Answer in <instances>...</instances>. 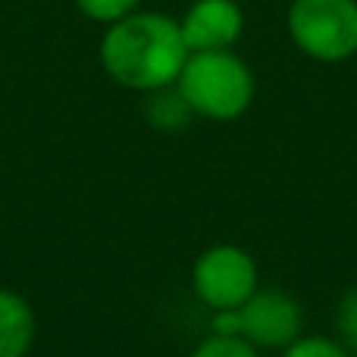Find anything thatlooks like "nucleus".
Returning <instances> with one entry per match:
<instances>
[{
  "label": "nucleus",
  "mask_w": 357,
  "mask_h": 357,
  "mask_svg": "<svg viewBox=\"0 0 357 357\" xmlns=\"http://www.w3.org/2000/svg\"><path fill=\"white\" fill-rule=\"evenodd\" d=\"M191 357H260L257 348L245 335H220L213 333L191 351Z\"/></svg>",
  "instance_id": "nucleus-8"
},
{
  "label": "nucleus",
  "mask_w": 357,
  "mask_h": 357,
  "mask_svg": "<svg viewBox=\"0 0 357 357\" xmlns=\"http://www.w3.org/2000/svg\"><path fill=\"white\" fill-rule=\"evenodd\" d=\"M178 25L188 50H232L245 31V13L235 0H195Z\"/></svg>",
  "instance_id": "nucleus-6"
},
{
  "label": "nucleus",
  "mask_w": 357,
  "mask_h": 357,
  "mask_svg": "<svg viewBox=\"0 0 357 357\" xmlns=\"http://www.w3.org/2000/svg\"><path fill=\"white\" fill-rule=\"evenodd\" d=\"M138 3H142V0H75L79 13H85L91 22H104V25L135 13Z\"/></svg>",
  "instance_id": "nucleus-10"
},
{
  "label": "nucleus",
  "mask_w": 357,
  "mask_h": 357,
  "mask_svg": "<svg viewBox=\"0 0 357 357\" xmlns=\"http://www.w3.org/2000/svg\"><path fill=\"white\" fill-rule=\"evenodd\" d=\"M289 35L320 63L348 60L357 54V0H291Z\"/></svg>",
  "instance_id": "nucleus-3"
},
{
  "label": "nucleus",
  "mask_w": 357,
  "mask_h": 357,
  "mask_svg": "<svg viewBox=\"0 0 357 357\" xmlns=\"http://www.w3.org/2000/svg\"><path fill=\"white\" fill-rule=\"evenodd\" d=\"M335 323H339L342 345H345L348 351L357 354V285H354V289H348L345 295H342V301H339V317H335Z\"/></svg>",
  "instance_id": "nucleus-11"
},
{
  "label": "nucleus",
  "mask_w": 357,
  "mask_h": 357,
  "mask_svg": "<svg viewBox=\"0 0 357 357\" xmlns=\"http://www.w3.org/2000/svg\"><path fill=\"white\" fill-rule=\"evenodd\" d=\"M191 289L207 307L238 310L257 291V264L245 248L216 245L195 260Z\"/></svg>",
  "instance_id": "nucleus-4"
},
{
  "label": "nucleus",
  "mask_w": 357,
  "mask_h": 357,
  "mask_svg": "<svg viewBox=\"0 0 357 357\" xmlns=\"http://www.w3.org/2000/svg\"><path fill=\"white\" fill-rule=\"evenodd\" d=\"M35 342V314L22 295L0 289V357H25Z\"/></svg>",
  "instance_id": "nucleus-7"
},
{
  "label": "nucleus",
  "mask_w": 357,
  "mask_h": 357,
  "mask_svg": "<svg viewBox=\"0 0 357 357\" xmlns=\"http://www.w3.org/2000/svg\"><path fill=\"white\" fill-rule=\"evenodd\" d=\"M178 94L191 113L229 123L254 100V73L232 50H191L178 75Z\"/></svg>",
  "instance_id": "nucleus-2"
},
{
  "label": "nucleus",
  "mask_w": 357,
  "mask_h": 357,
  "mask_svg": "<svg viewBox=\"0 0 357 357\" xmlns=\"http://www.w3.org/2000/svg\"><path fill=\"white\" fill-rule=\"evenodd\" d=\"M282 357H351V351L326 335H298Z\"/></svg>",
  "instance_id": "nucleus-9"
},
{
  "label": "nucleus",
  "mask_w": 357,
  "mask_h": 357,
  "mask_svg": "<svg viewBox=\"0 0 357 357\" xmlns=\"http://www.w3.org/2000/svg\"><path fill=\"white\" fill-rule=\"evenodd\" d=\"M241 335L254 348H289L301 335V307L279 289L254 291L238 307Z\"/></svg>",
  "instance_id": "nucleus-5"
},
{
  "label": "nucleus",
  "mask_w": 357,
  "mask_h": 357,
  "mask_svg": "<svg viewBox=\"0 0 357 357\" xmlns=\"http://www.w3.org/2000/svg\"><path fill=\"white\" fill-rule=\"evenodd\" d=\"M182 25L167 13H129L110 22L100 41L107 75L132 91H163L176 85L188 60Z\"/></svg>",
  "instance_id": "nucleus-1"
}]
</instances>
